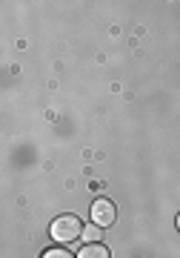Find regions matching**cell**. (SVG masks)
I'll list each match as a JSON object with an SVG mask.
<instances>
[{
    "instance_id": "cell-6",
    "label": "cell",
    "mask_w": 180,
    "mask_h": 258,
    "mask_svg": "<svg viewBox=\"0 0 180 258\" xmlns=\"http://www.w3.org/2000/svg\"><path fill=\"white\" fill-rule=\"evenodd\" d=\"M177 230H180V212H177Z\"/></svg>"
},
{
    "instance_id": "cell-2",
    "label": "cell",
    "mask_w": 180,
    "mask_h": 258,
    "mask_svg": "<svg viewBox=\"0 0 180 258\" xmlns=\"http://www.w3.org/2000/svg\"><path fill=\"white\" fill-rule=\"evenodd\" d=\"M115 218H117V210L109 198H98V201L92 204V224H98V227H112Z\"/></svg>"
},
{
    "instance_id": "cell-5",
    "label": "cell",
    "mask_w": 180,
    "mask_h": 258,
    "mask_svg": "<svg viewBox=\"0 0 180 258\" xmlns=\"http://www.w3.org/2000/svg\"><path fill=\"white\" fill-rule=\"evenodd\" d=\"M43 258H77V255H72V252L63 249V247H54V249H46Z\"/></svg>"
},
{
    "instance_id": "cell-4",
    "label": "cell",
    "mask_w": 180,
    "mask_h": 258,
    "mask_svg": "<svg viewBox=\"0 0 180 258\" xmlns=\"http://www.w3.org/2000/svg\"><path fill=\"white\" fill-rule=\"evenodd\" d=\"M83 238H86V244H100V227L98 224L86 227V230H83Z\"/></svg>"
},
{
    "instance_id": "cell-3",
    "label": "cell",
    "mask_w": 180,
    "mask_h": 258,
    "mask_svg": "<svg viewBox=\"0 0 180 258\" xmlns=\"http://www.w3.org/2000/svg\"><path fill=\"white\" fill-rule=\"evenodd\" d=\"M77 258H109V249L103 244H86V247L77 252Z\"/></svg>"
},
{
    "instance_id": "cell-1",
    "label": "cell",
    "mask_w": 180,
    "mask_h": 258,
    "mask_svg": "<svg viewBox=\"0 0 180 258\" xmlns=\"http://www.w3.org/2000/svg\"><path fill=\"white\" fill-rule=\"evenodd\" d=\"M83 235V224L77 215H60L52 221V238L60 241V244H72Z\"/></svg>"
}]
</instances>
